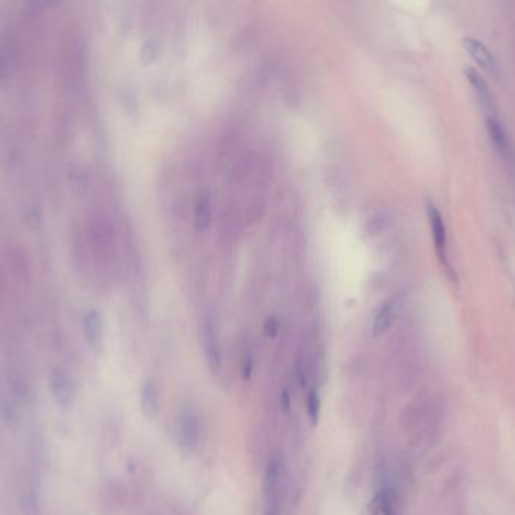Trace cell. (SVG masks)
Listing matches in <instances>:
<instances>
[{
  "label": "cell",
  "instance_id": "d6986e66",
  "mask_svg": "<svg viewBox=\"0 0 515 515\" xmlns=\"http://www.w3.org/2000/svg\"><path fill=\"white\" fill-rule=\"evenodd\" d=\"M8 274L4 267V262H0V310H2L5 300H6V294H8Z\"/></svg>",
  "mask_w": 515,
  "mask_h": 515
},
{
  "label": "cell",
  "instance_id": "30bf717a",
  "mask_svg": "<svg viewBox=\"0 0 515 515\" xmlns=\"http://www.w3.org/2000/svg\"><path fill=\"white\" fill-rule=\"evenodd\" d=\"M212 219V200L211 195L207 190H200L196 195L195 205H193V222L198 232H205Z\"/></svg>",
  "mask_w": 515,
  "mask_h": 515
},
{
  "label": "cell",
  "instance_id": "44dd1931",
  "mask_svg": "<svg viewBox=\"0 0 515 515\" xmlns=\"http://www.w3.org/2000/svg\"><path fill=\"white\" fill-rule=\"evenodd\" d=\"M281 407H282V410H284L285 413H288V411H289V408H291V398H289V395H288V392H286V390H284L282 394H281Z\"/></svg>",
  "mask_w": 515,
  "mask_h": 515
},
{
  "label": "cell",
  "instance_id": "52a82bcc",
  "mask_svg": "<svg viewBox=\"0 0 515 515\" xmlns=\"http://www.w3.org/2000/svg\"><path fill=\"white\" fill-rule=\"evenodd\" d=\"M463 47L470 56H472L473 61L484 71L491 73V74L496 73V70H497L496 59L484 42H480L479 40H475V38H464Z\"/></svg>",
  "mask_w": 515,
  "mask_h": 515
},
{
  "label": "cell",
  "instance_id": "3957f363",
  "mask_svg": "<svg viewBox=\"0 0 515 515\" xmlns=\"http://www.w3.org/2000/svg\"><path fill=\"white\" fill-rule=\"evenodd\" d=\"M281 463L273 458L264 476V515L281 514Z\"/></svg>",
  "mask_w": 515,
  "mask_h": 515
},
{
  "label": "cell",
  "instance_id": "7402d4cb",
  "mask_svg": "<svg viewBox=\"0 0 515 515\" xmlns=\"http://www.w3.org/2000/svg\"><path fill=\"white\" fill-rule=\"evenodd\" d=\"M49 2H50V4H53V5H54V4H58V2H59V0H49Z\"/></svg>",
  "mask_w": 515,
  "mask_h": 515
},
{
  "label": "cell",
  "instance_id": "ba28073f",
  "mask_svg": "<svg viewBox=\"0 0 515 515\" xmlns=\"http://www.w3.org/2000/svg\"><path fill=\"white\" fill-rule=\"evenodd\" d=\"M464 74L467 77L468 83L472 85V87L475 89V92L478 95V99L480 106H483L485 114H488V116L495 115V102H492V95L488 85L485 83L484 77L480 75L473 66H466L464 68Z\"/></svg>",
  "mask_w": 515,
  "mask_h": 515
},
{
  "label": "cell",
  "instance_id": "277c9868",
  "mask_svg": "<svg viewBox=\"0 0 515 515\" xmlns=\"http://www.w3.org/2000/svg\"><path fill=\"white\" fill-rule=\"evenodd\" d=\"M200 341H202V351L205 362L212 372L217 374L222 369V349L217 326L212 318L207 317L200 326Z\"/></svg>",
  "mask_w": 515,
  "mask_h": 515
},
{
  "label": "cell",
  "instance_id": "7a4b0ae2",
  "mask_svg": "<svg viewBox=\"0 0 515 515\" xmlns=\"http://www.w3.org/2000/svg\"><path fill=\"white\" fill-rule=\"evenodd\" d=\"M4 267L8 279L20 291H28L32 285V262L25 249L18 246H9L5 252Z\"/></svg>",
  "mask_w": 515,
  "mask_h": 515
},
{
  "label": "cell",
  "instance_id": "4fadbf2b",
  "mask_svg": "<svg viewBox=\"0 0 515 515\" xmlns=\"http://www.w3.org/2000/svg\"><path fill=\"white\" fill-rule=\"evenodd\" d=\"M140 404H142V410L145 413V416L152 419L157 416L159 413V389H157L155 383L152 380H147L142 384L140 389Z\"/></svg>",
  "mask_w": 515,
  "mask_h": 515
},
{
  "label": "cell",
  "instance_id": "5b68a950",
  "mask_svg": "<svg viewBox=\"0 0 515 515\" xmlns=\"http://www.w3.org/2000/svg\"><path fill=\"white\" fill-rule=\"evenodd\" d=\"M49 387L56 404L62 408L71 406L74 399V384L68 374L62 369H53L49 377Z\"/></svg>",
  "mask_w": 515,
  "mask_h": 515
},
{
  "label": "cell",
  "instance_id": "9c48e42d",
  "mask_svg": "<svg viewBox=\"0 0 515 515\" xmlns=\"http://www.w3.org/2000/svg\"><path fill=\"white\" fill-rule=\"evenodd\" d=\"M428 219H430V226H431L435 252H437L440 260L443 262H446V249H447L446 226H444V222H443L440 211L432 204L428 205Z\"/></svg>",
  "mask_w": 515,
  "mask_h": 515
},
{
  "label": "cell",
  "instance_id": "8fae6325",
  "mask_svg": "<svg viewBox=\"0 0 515 515\" xmlns=\"http://www.w3.org/2000/svg\"><path fill=\"white\" fill-rule=\"evenodd\" d=\"M398 308H399V298L396 296L387 298L384 303L380 306L372 322V330L375 336L384 334L392 327V324H394L396 318Z\"/></svg>",
  "mask_w": 515,
  "mask_h": 515
},
{
  "label": "cell",
  "instance_id": "2e32d148",
  "mask_svg": "<svg viewBox=\"0 0 515 515\" xmlns=\"http://www.w3.org/2000/svg\"><path fill=\"white\" fill-rule=\"evenodd\" d=\"M306 411L310 422L315 425L320 419V411H321V398L317 389L309 390L308 398H306Z\"/></svg>",
  "mask_w": 515,
  "mask_h": 515
},
{
  "label": "cell",
  "instance_id": "6da1fadb",
  "mask_svg": "<svg viewBox=\"0 0 515 515\" xmlns=\"http://www.w3.org/2000/svg\"><path fill=\"white\" fill-rule=\"evenodd\" d=\"M85 252L98 270L110 272L115 262V231L103 216H92L87 220L83 235Z\"/></svg>",
  "mask_w": 515,
  "mask_h": 515
},
{
  "label": "cell",
  "instance_id": "ffe728a7",
  "mask_svg": "<svg viewBox=\"0 0 515 515\" xmlns=\"http://www.w3.org/2000/svg\"><path fill=\"white\" fill-rule=\"evenodd\" d=\"M281 330V321L277 317H268L264 324V333L268 338H274V336Z\"/></svg>",
  "mask_w": 515,
  "mask_h": 515
},
{
  "label": "cell",
  "instance_id": "e0dca14e",
  "mask_svg": "<svg viewBox=\"0 0 515 515\" xmlns=\"http://www.w3.org/2000/svg\"><path fill=\"white\" fill-rule=\"evenodd\" d=\"M70 181H71V186L73 188L78 190V192H83V190L87 187V183H89V178H87V174L83 171L82 166H74L70 169Z\"/></svg>",
  "mask_w": 515,
  "mask_h": 515
},
{
  "label": "cell",
  "instance_id": "9a60e30c",
  "mask_svg": "<svg viewBox=\"0 0 515 515\" xmlns=\"http://www.w3.org/2000/svg\"><path fill=\"white\" fill-rule=\"evenodd\" d=\"M375 508L377 514L380 515H396L394 496H392V492L387 488H383L378 492V496L375 499Z\"/></svg>",
  "mask_w": 515,
  "mask_h": 515
},
{
  "label": "cell",
  "instance_id": "ac0fdd59",
  "mask_svg": "<svg viewBox=\"0 0 515 515\" xmlns=\"http://www.w3.org/2000/svg\"><path fill=\"white\" fill-rule=\"evenodd\" d=\"M253 372V356L250 351H244L243 353V359H241V377L243 380H250Z\"/></svg>",
  "mask_w": 515,
  "mask_h": 515
},
{
  "label": "cell",
  "instance_id": "8992f818",
  "mask_svg": "<svg viewBox=\"0 0 515 515\" xmlns=\"http://www.w3.org/2000/svg\"><path fill=\"white\" fill-rule=\"evenodd\" d=\"M180 431L184 446L188 451H195L200 442V420L198 413L193 408H184L180 418Z\"/></svg>",
  "mask_w": 515,
  "mask_h": 515
},
{
  "label": "cell",
  "instance_id": "7c38bea8",
  "mask_svg": "<svg viewBox=\"0 0 515 515\" xmlns=\"http://www.w3.org/2000/svg\"><path fill=\"white\" fill-rule=\"evenodd\" d=\"M103 318L99 312L95 309L86 310L83 317V333L87 344L95 350L103 342Z\"/></svg>",
  "mask_w": 515,
  "mask_h": 515
},
{
  "label": "cell",
  "instance_id": "5bb4252c",
  "mask_svg": "<svg viewBox=\"0 0 515 515\" xmlns=\"http://www.w3.org/2000/svg\"><path fill=\"white\" fill-rule=\"evenodd\" d=\"M487 127H488V133L491 136V140L495 142L496 147L500 151H508L509 150V139L507 136L505 128H503V126L500 124V121L496 118V115L487 118Z\"/></svg>",
  "mask_w": 515,
  "mask_h": 515
}]
</instances>
